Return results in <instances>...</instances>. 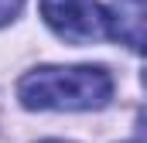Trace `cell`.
Wrapping results in <instances>:
<instances>
[{
  "label": "cell",
  "mask_w": 147,
  "mask_h": 143,
  "mask_svg": "<svg viewBox=\"0 0 147 143\" xmlns=\"http://www.w3.org/2000/svg\"><path fill=\"white\" fill-rule=\"evenodd\" d=\"M24 0H0V24H10L17 14H21Z\"/></svg>",
  "instance_id": "obj_4"
},
{
  "label": "cell",
  "mask_w": 147,
  "mask_h": 143,
  "mask_svg": "<svg viewBox=\"0 0 147 143\" xmlns=\"http://www.w3.org/2000/svg\"><path fill=\"white\" fill-rule=\"evenodd\" d=\"M41 17L69 44H92L110 37V14L96 0H41Z\"/></svg>",
  "instance_id": "obj_2"
},
{
  "label": "cell",
  "mask_w": 147,
  "mask_h": 143,
  "mask_svg": "<svg viewBox=\"0 0 147 143\" xmlns=\"http://www.w3.org/2000/svg\"><path fill=\"white\" fill-rule=\"evenodd\" d=\"M17 99L24 109H58V112H82L103 109L113 99V78L99 65H45L17 82Z\"/></svg>",
  "instance_id": "obj_1"
},
{
  "label": "cell",
  "mask_w": 147,
  "mask_h": 143,
  "mask_svg": "<svg viewBox=\"0 0 147 143\" xmlns=\"http://www.w3.org/2000/svg\"><path fill=\"white\" fill-rule=\"evenodd\" d=\"M106 14L113 41L147 55V0H113Z\"/></svg>",
  "instance_id": "obj_3"
},
{
  "label": "cell",
  "mask_w": 147,
  "mask_h": 143,
  "mask_svg": "<svg viewBox=\"0 0 147 143\" xmlns=\"http://www.w3.org/2000/svg\"><path fill=\"white\" fill-rule=\"evenodd\" d=\"M45 143H62V140H45Z\"/></svg>",
  "instance_id": "obj_5"
}]
</instances>
